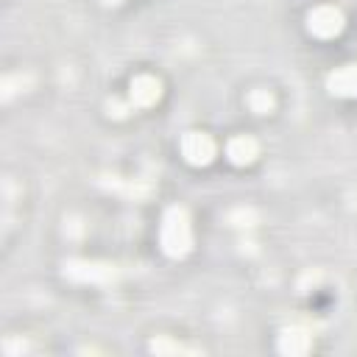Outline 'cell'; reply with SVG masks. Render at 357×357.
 <instances>
[{
	"label": "cell",
	"instance_id": "9a60e30c",
	"mask_svg": "<svg viewBox=\"0 0 357 357\" xmlns=\"http://www.w3.org/2000/svg\"><path fill=\"white\" fill-rule=\"evenodd\" d=\"M3 349H6V354H22L28 346H25V340H14V337H8Z\"/></svg>",
	"mask_w": 357,
	"mask_h": 357
},
{
	"label": "cell",
	"instance_id": "52a82bcc",
	"mask_svg": "<svg viewBox=\"0 0 357 357\" xmlns=\"http://www.w3.org/2000/svg\"><path fill=\"white\" fill-rule=\"evenodd\" d=\"M326 89L340 98H357V64H343L329 73Z\"/></svg>",
	"mask_w": 357,
	"mask_h": 357
},
{
	"label": "cell",
	"instance_id": "ba28073f",
	"mask_svg": "<svg viewBox=\"0 0 357 357\" xmlns=\"http://www.w3.org/2000/svg\"><path fill=\"white\" fill-rule=\"evenodd\" d=\"M257 153H259V145H257V139L248 137V134L231 137L229 145H226V156H229L231 165H251V162L257 159Z\"/></svg>",
	"mask_w": 357,
	"mask_h": 357
},
{
	"label": "cell",
	"instance_id": "5b68a950",
	"mask_svg": "<svg viewBox=\"0 0 357 357\" xmlns=\"http://www.w3.org/2000/svg\"><path fill=\"white\" fill-rule=\"evenodd\" d=\"M159 98H162V81L153 75H137L128 86V103L131 106L145 109V106H153Z\"/></svg>",
	"mask_w": 357,
	"mask_h": 357
},
{
	"label": "cell",
	"instance_id": "2e32d148",
	"mask_svg": "<svg viewBox=\"0 0 357 357\" xmlns=\"http://www.w3.org/2000/svg\"><path fill=\"white\" fill-rule=\"evenodd\" d=\"M117 3H123V0H103V6H117Z\"/></svg>",
	"mask_w": 357,
	"mask_h": 357
},
{
	"label": "cell",
	"instance_id": "7a4b0ae2",
	"mask_svg": "<svg viewBox=\"0 0 357 357\" xmlns=\"http://www.w3.org/2000/svg\"><path fill=\"white\" fill-rule=\"evenodd\" d=\"M64 276L81 284H112L117 279V268L98 259H70L64 262Z\"/></svg>",
	"mask_w": 357,
	"mask_h": 357
},
{
	"label": "cell",
	"instance_id": "8fae6325",
	"mask_svg": "<svg viewBox=\"0 0 357 357\" xmlns=\"http://www.w3.org/2000/svg\"><path fill=\"white\" fill-rule=\"evenodd\" d=\"M148 349H151L153 354H192V351H195V349H190V346H184V343H178V340H173V337H167V335L153 337Z\"/></svg>",
	"mask_w": 357,
	"mask_h": 357
},
{
	"label": "cell",
	"instance_id": "3957f363",
	"mask_svg": "<svg viewBox=\"0 0 357 357\" xmlns=\"http://www.w3.org/2000/svg\"><path fill=\"white\" fill-rule=\"evenodd\" d=\"M307 28H310V33H315L321 39L337 36L343 31V14L335 6H318L307 14Z\"/></svg>",
	"mask_w": 357,
	"mask_h": 357
},
{
	"label": "cell",
	"instance_id": "277c9868",
	"mask_svg": "<svg viewBox=\"0 0 357 357\" xmlns=\"http://www.w3.org/2000/svg\"><path fill=\"white\" fill-rule=\"evenodd\" d=\"M181 153L190 165L201 167V165H209L212 156H215V139L204 131H187L181 137Z\"/></svg>",
	"mask_w": 357,
	"mask_h": 357
},
{
	"label": "cell",
	"instance_id": "7c38bea8",
	"mask_svg": "<svg viewBox=\"0 0 357 357\" xmlns=\"http://www.w3.org/2000/svg\"><path fill=\"white\" fill-rule=\"evenodd\" d=\"M273 95L268 92V89H251L248 92V109L251 112H257V114H268L271 109H273Z\"/></svg>",
	"mask_w": 357,
	"mask_h": 357
},
{
	"label": "cell",
	"instance_id": "5bb4252c",
	"mask_svg": "<svg viewBox=\"0 0 357 357\" xmlns=\"http://www.w3.org/2000/svg\"><path fill=\"white\" fill-rule=\"evenodd\" d=\"M106 109H109V114H114V117H126V114L131 112V103H123V100L112 98V100L106 103Z\"/></svg>",
	"mask_w": 357,
	"mask_h": 357
},
{
	"label": "cell",
	"instance_id": "8992f818",
	"mask_svg": "<svg viewBox=\"0 0 357 357\" xmlns=\"http://www.w3.org/2000/svg\"><path fill=\"white\" fill-rule=\"evenodd\" d=\"M276 349L282 354H290V357L307 354L312 349V332L304 329V326H287V329H282V335L276 340Z\"/></svg>",
	"mask_w": 357,
	"mask_h": 357
},
{
	"label": "cell",
	"instance_id": "6da1fadb",
	"mask_svg": "<svg viewBox=\"0 0 357 357\" xmlns=\"http://www.w3.org/2000/svg\"><path fill=\"white\" fill-rule=\"evenodd\" d=\"M159 243L162 251L173 259L190 254L192 248V226H190V215L184 206H170L162 218V229H159Z\"/></svg>",
	"mask_w": 357,
	"mask_h": 357
},
{
	"label": "cell",
	"instance_id": "9c48e42d",
	"mask_svg": "<svg viewBox=\"0 0 357 357\" xmlns=\"http://www.w3.org/2000/svg\"><path fill=\"white\" fill-rule=\"evenodd\" d=\"M106 187L114 190V192H123L126 198H134V201H142L153 192V184L148 178H117V176H112V181H106Z\"/></svg>",
	"mask_w": 357,
	"mask_h": 357
},
{
	"label": "cell",
	"instance_id": "30bf717a",
	"mask_svg": "<svg viewBox=\"0 0 357 357\" xmlns=\"http://www.w3.org/2000/svg\"><path fill=\"white\" fill-rule=\"evenodd\" d=\"M31 86V75L28 73H8L3 78V100H11L14 95L25 92Z\"/></svg>",
	"mask_w": 357,
	"mask_h": 357
},
{
	"label": "cell",
	"instance_id": "4fadbf2b",
	"mask_svg": "<svg viewBox=\"0 0 357 357\" xmlns=\"http://www.w3.org/2000/svg\"><path fill=\"white\" fill-rule=\"evenodd\" d=\"M229 223L231 226H254L257 223V215H254V209H234L229 215Z\"/></svg>",
	"mask_w": 357,
	"mask_h": 357
}]
</instances>
